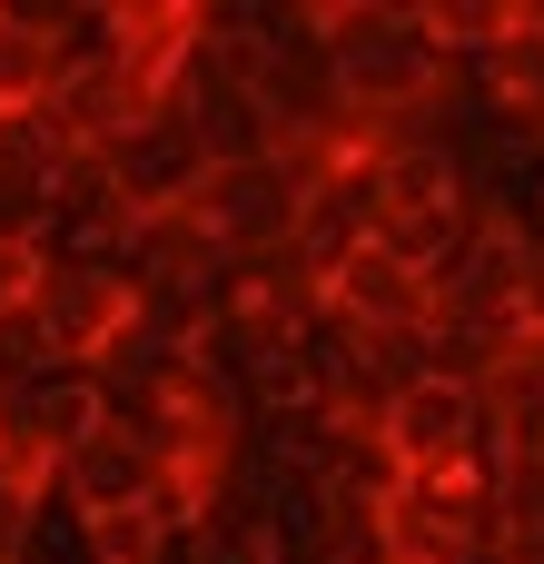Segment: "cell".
I'll use <instances>...</instances> for the list:
<instances>
[{
	"label": "cell",
	"instance_id": "6da1fadb",
	"mask_svg": "<svg viewBox=\"0 0 544 564\" xmlns=\"http://www.w3.org/2000/svg\"><path fill=\"white\" fill-rule=\"evenodd\" d=\"M307 20H317V50H327L337 99H347V129H377V119H396V109H416V99H436L456 79L436 59V40H426V10L416 0H327Z\"/></svg>",
	"mask_w": 544,
	"mask_h": 564
},
{
	"label": "cell",
	"instance_id": "7a4b0ae2",
	"mask_svg": "<svg viewBox=\"0 0 544 564\" xmlns=\"http://www.w3.org/2000/svg\"><path fill=\"white\" fill-rule=\"evenodd\" d=\"M40 268H30V327H40V357L50 367H89L129 317H139V297H129V278H119V258L109 248H59V238H40L30 248Z\"/></svg>",
	"mask_w": 544,
	"mask_h": 564
},
{
	"label": "cell",
	"instance_id": "3957f363",
	"mask_svg": "<svg viewBox=\"0 0 544 564\" xmlns=\"http://www.w3.org/2000/svg\"><path fill=\"white\" fill-rule=\"evenodd\" d=\"M317 159H337V149H268V159H228V169H208V178H198L188 218H198L228 258H268V248H287V228H297V198H307Z\"/></svg>",
	"mask_w": 544,
	"mask_h": 564
},
{
	"label": "cell",
	"instance_id": "277c9868",
	"mask_svg": "<svg viewBox=\"0 0 544 564\" xmlns=\"http://www.w3.org/2000/svg\"><path fill=\"white\" fill-rule=\"evenodd\" d=\"M99 169H109V198H119V218H168V208H188L198 198V178H208V149H198V129L178 119V109H149V119H129L109 149H89Z\"/></svg>",
	"mask_w": 544,
	"mask_h": 564
},
{
	"label": "cell",
	"instance_id": "5b68a950",
	"mask_svg": "<svg viewBox=\"0 0 544 564\" xmlns=\"http://www.w3.org/2000/svg\"><path fill=\"white\" fill-rule=\"evenodd\" d=\"M387 228V198H377V159L367 149H337V159H317V178H307V198H297V228H287V248L327 278L337 258H357L367 238Z\"/></svg>",
	"mask_w": 544,
	"mask_h": 564
},
{
	"label": "cell",
	"instance_id": "8992f818",
	"mask_svg": "<svg viewBox=\"0 0 544 564\" xmlns=\"http://www.w3.org/2000/svg\"><path fill=\"white\" fill-rule=\"evenodd\" d=\"M40 496H59V506H69V525H79V516H129V506H159V496H168V466H159L139 436L89 426V436L50 466V486H40Z\"/></svg>",
	"mask_w": 544,
	"mask_h": 564
},
{
	"label": "cell",
	"instance_id": "52a82bcc",
	"mask_svg": "<svg viewBox=\"0 0 544 564\" xmlns=\"http://www.w3.org/2000/svg\"><path fill=\"white\" fill-rule=\"evenodd\" d=\"M317 307H327L337 327H357V337H416V327L436 317V297H426V278H416L406 258H387L377 238H367L357 258H337V268H327V288H317Z\"/></svg>",
	"mask_w": 544,
	"mask_h": 564
},
{
	"label": "cell",
	"instance_id": "ba28073f",
	"mask_svg": "<svg viewBox=\"0 0 544 564\" xmlns=\"http://www.w3.org/2000/svg\"><path fill=\"white\" fill-rule=\"evenodd\" d=\"M50 30H59V10H40V0H0V109H40V99H50V79H59Z\"/></svg>",
	"mask_w": 544,
	"mask_h": 564
},
{
	"label": "cell",
	"instance_id": "9c48e42d",
	"mask_svg": "<svg viewBox=\"0 0 544 564\" xmlns=\"http://www.w3.org/2000/svg\"><path fill=\"white\" fill-rule=\"evenodd\" d=\"M505 30H515V0H426V40L446 69H476Z\"/></svg>",
	"mask_w": 544,
	"mask_h": 564
},
{
	"label": "cell",
	"instance_id": "30bf717a",
	"mask_svg": "<svg viewBox=\"0 0 544 564\" xmlns=\"http://www.w3.org/2000/svg\"><path fill=\"white\" fill-rule=\"evenodd\" d=\"M40 525H50V496H30V486L0 476V564H30V555H40Z\"/></svg>",
	"mask_w": 544,
	"mask_h": 564
}]
</instances>
